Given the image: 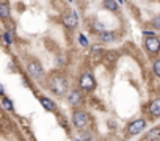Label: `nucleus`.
Masks as SVG:
<instances>
[{"mask_svg": "<svg viewBox=\"0 0 160 141\" xmlns=\"http://www.w3.org/2000/svg\"><path fill=\"white\" fill-rule=\"evenodd\" d=\"M0 94H2V96L5 94V90H3V86H2V83H0Z\"/></svg>", "mask_w": 160, "mask_h": 141, "instance_id": "aec40b11", "label": "nucleus"}, {"mask_svg": "<svg viewBox=\"0 0 160 141\" xmlns=\"http://www.w3.org/2000/svg\"><path fill=\"white\" fill-rule=\"evenodd\" d=\"M94 86H96V83H94L93 75H91L90 72L82 74V77H80V88L85 90V91H91Z\"/></svg>", "mask_w": 160, "mask_h": 141, "instance_id": "7ed1b4c3", "label": "nucleus"}, {"mask_svg": "<svg viewBox=\"0 0 160 141\" xmlns=\"http://www.w3.org/2000/svg\"><path fill=\"white\" fill-rule=\"evenodd\" d=\"M152 25H154L155 28H160V17H154V19H152Z\"/></svg>", "mask_w": 160, "mask_h": 141, "instance_id": "a211bd4d", "label": "nucleus"}, {"mask_svg": "<svg viewBox=\"0 0 160 141\" xmlns=\"http://www.w3.org/2000/svg\"><path fill=\"white\" fill-rule=\"evenodd\" d=\"M5 41H7V44H11V36H10V33H5Z\"/></svg>", "mask_w": 160, "mask_h": 141, "instance_id": "6ab92c4d", "label": "nucleus"}, {"mask_svg": "<svg viewBox=\"0 0 160 141\" xmlns=\"http://www.w3.org/2000/svg\"><path fill=\"white\" fill-rule=\"evenodd\" d=\"M152 69H154V74H155L157 77H160V60H157V61L154 63Z\"/></svg>", "mask_w": 160, "mask_h": 141, "instance_id": "4468645a", "label": "nucleus"}, {"mask_svg": "<svg viewBox=\"0 0 160 141\" xmlns=\"http://www.w3.org/2000/svg\"><path fill=\"white\" fill-rule=\"evenodd\" d=\"M102 7L108 11H116L118 10V3H116V0H104L102 2Z\"/></svg>", "mask_w": 160, "mask_h": 141, "instance_id": "f8f14e48", "label": "nucleus"}, {"mask_svg": "<svg viewBox=\"0 0 160 141\" xmlns=\"http://www.w3.org/2000/svg\"><path fill=\"white\" fill-rule=\"evenodd\" d=\"M146 49L151 52V53H157L158 50H160V39H157L155 36H149L148 39H146Z\"/></svg>", "mask_w": 160, "mask_h": 141, "instance_id": "0eeeda50", "label": "nucleus"}, {"mask_svg": "<svg viewBox=\"0 0 160 141\" xmlns=\"http://www.w3.org/2000/svg\"><path fill=\"white\" fill-rule=\"evenodd\" d=\"M49 88L53 94L57 96H61L68 91V82L63 75H53L50 80H49Z\"/></svg>", "mask_w": 160, "mask_h": 141, "instance_id": "f257e3e1", "label": "nucleus"}, {"mask_svg": "<svg viewBox=\"0 0 160 141\" xmlns=\"http://www.w3.org/2000/svg\"><path fill=\"white\" fill-rule=\"evenodd\" d=\"M144 127H146V121L144 119H137V121L129 124V133L130 135H138L144 130Z\"/></svg>", "mask_w": 160, "mask_h": 141, "instance_id": "39448f33", "label": "nucleus"}, {"mask_svg": "<svg viewBox=\"0 0 160 141\" xmlns=\"http://www.w3.org/2000/svg\"><path fill=\"white\" fill-rule=\"evenodd\" d=\"M99 39H101L102 42H112V41L115 39V36H113V33H112V32L102 30V32H101V35H99Z\"/></svg>", "mask_w": 160, "mask_h": 141, "instance_id": "9b49d317", "label": "nucleus"}, {"mask_svg": "<svg viewBox=\"0 0 160 141\" xmlns=\"http://www.w3.org/2000/svg\"><path fill=\"white\" fill-rule=\"evenodd\" d=\"M78 41H80V44H82L83 47H87V46H88V39H87L83 35H80V36H78Z\"/></svg>", "mask_w": 160, "mask_h": 141, "instance_id": "f3484780", "label": "nucleus"}, {"mask_svg": "<svg viewBox=\"0 0 160 141\" xmlns=\"http://www.w3.org/2000/svg\"><path fill=\"white\" fill-rule=\"evenodd\" d=\"M88 121H90V118H88V114L85 111L77 110V111L72 113V122H74V125L77 129H85L88 125Z\"/></svg>", "mask_w": 160, "mask_h": 141, "instance_id": "f03ea898", "label": "nucleus"}, {"mask_svg": "<svg viewBox=\"0 0 160 141\" xmlns=\"http://www.w3.org/2000/svg\"><path fill=\"white\" fill-rule=\"evenodd\" d=\"M27 70H28V74H30L32 77H35V79H39V77H42V74H44L42 66H41L38 61H30L28 66H27Z\"/></svg>", "mask_w": 160, "mask_h": 141, "instance_id": "20e7f679", "label": "nucleus"}, {"mask_svg": "<svg viewBox=\"0 0 160 141\" xmlns=\"http://www.w3.org/2000/svg\"><path fill=\"white\" fill-rule=\"evenodd\" d=\"M63 24H64L68 28H74V27H77V24H78L77 14H75L74 11H68V13H64V16H63Z\"/></svg>", "mask_w": 160, "mask_h": 141, "instance_id": "423d86ee", "label": "nucleus"}, {"mask_svg": "<svg viewBox=\"0 0 160 141\" xmlns=\"http://www.w3.org/2000/svg\"><path fill=\"white\" fill-rule=\"evenodd\" d=\"M0 17H2V19H8L10 17V8L5 3L0 5Z\"/></svg>", "mask_w": 160, "mask_h": 141, "instance_id": "ddd939ff", "label": "nucleus"}, {"mask_svg": "<svg viewBox=\"0 0 160 141\" xmlns=\"http://www.w3.org/2000/svg\"><path fill=\"white\" fill-rule=\"evenodd\" d=\"M39 102H41V105H42L47 111H55V104H53V100H50L49 97H39Z\"/></svg>", "mask_w": 160, "mask_h": 141, "instance_id": "9d476101", "label": "nucleus"}, {"mask_svg": "<svg viewBox=\"0 0 160 141\" xmlns=\"http://www.w3.org/2000/svg\"><path fill=\"white\" fill-rule=\"evenodd\" d=\"M149 113L152 114V116H160V99H155V100H152L151 102V105H149Z\"/></svg>", "mask_w": 160, "mask_h": 141, "instance_id": "1a4fd4ad", "label": "nucleus"}, {"mask_svg": "<svg viewBox=\"0 0 160 141\" xmlns=\"http://www.w3.org/2000/svg\"><path fill=\"white\" fill-rule=\"evenodd\" d=\"M3 107H5L7 110H10V111H11V110H13V102H11L10 99H7V97H5V99H3Z\"/></svg>", "mask_w": 160, "mask_h": 141, "instance_id": "2eb2a0df", "label": "nucleus"}, {"mask_svg": "<svg viewBox=\"0 0 160 141\" xmlns=\"http://www.w3.org/2000/svg\"><path fill=\"white\" fill-rule=\"evenodd\" d=\"M80 102H82V94H80V91H71V93L68 94V104H69V105L75 107V105H78Z\"/></svg>", "mask_w": 160, "mask_h": 141, "instance_id": "6e6552de", "label": "nucleus"}, {"mask_svg": "<svg viewBox=\"0 0 160 141\" xmlns=\"http://www.w3.org/2000/svg\"><path fill=\"white\" fill-rule=\"evenodd\" d=\"M158 135H160V129H154V130H151V133L148 135V138L152 139V138H155V136H158Z\"/></svg>", "mask_w": 160, "mask_h": 141, "instance_id": "dca6fc26", "label": "nucleus"}]
</instances>
